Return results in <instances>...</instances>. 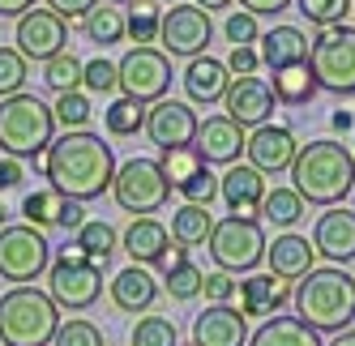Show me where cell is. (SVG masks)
I'll list each match as a JSON object with an SVG mask.
<instances>
[{
  "instance_id": "cell-1",
  "label": "cell",
  "mask_w": 355,
  "mask_h": 346,
  "mask_svg": "<svg viewBox=\"0 0 355 346\" xmlns=\"http://www.w3.org/2000/svg\"><path fill=\"white\" fill-rule=\"evenodd\" d=\"M116 154L112 145L82 129V133H60L43 154V176L52 180L56 192H64L69 201H94V197L112 192V180H116Z\"/></svg>"
},
{
  "instance_id": "cell-2",
  "label": "cell",
  "mask_w": 355,
  "mask_h": 346,
  "mask_svg": "<svg viewBox=\"0 0 355 346\" xmlns=\"http://www.w3.org/2000/svg\"><path fill=\"white\" fill-rule=\"evenodd\" d=\"M291 188L304 197V206H338L355 188V154L343 141H309L300 145V154L291 163Z\"/></svg>"
},
{
  "instance_id": "cell-3",
  "label": "cell",
  "mask_w": 355,
  "mask_h": 346,
  "mask_svg": "<svg viewBox=\"0 0 355 346\" xmlns=\"http://www.w3.org/2000/svg\"><path fill=\"white\" fill-rule=\"evenodd\" d=\"M295 316L317 334H343L355 320V278L338 265H317L291 286Z\"/></svg>"
},
{
  "instance_id": "cell-4",
  "label": "cell",
  "mask_w": 355,
  "mask_h": 346,
  "mask_svg": "<svg viewBox=\"0 0 355 346\" xmlns=\"http://www.w3.org/2000/svg\"><path fill=\"white\" fill-rule=\"evenodd\" d=\"M60 308L39 286H13L0 295V346H52Z\"/></svg>"
},
{
  "instance_id": "cell-5",
  "label": "cell",
  "mask_w": 355,
  "mask_h": 346,
  "mask_svg": "<svg viewBox=\"0 0 355 346\" xmlns=\"http://www.w3.org/2000/svg\"><path fill=\"white\" fill-rule=\"evenodd\" d=\"M56 141V116L35 94H13L0 103V150L5 158H43Z\"/></svg>"
},
{
  "instance_id": "cell-6",
  "label": "cell",
  "mask_w": 355,
  "mask_h": 346,
  "mask_svg": "<svg viewBox=\"0 0 355 346\" xmlns=\"http://www.w3.org/2000/svg\"><path fill=\"white\" fill-rule=\"evenodd\" d=\"M47 295L64 312H86L103 300V265L86 261L78 248H60L47 265Z\"/></svg>"
},
{
  "instance_id": "cell-7",
  "label": "cell",
  "mask_w": 355,
  "mask_h": 346,
  "mask_svg": "<svg viewBox=\"0 0 355 346\" xmlns=\"http://www.w3.org/2000/svg\"><path fill=\"white\" fill-rule=\"evenodd\" d=\"M266 231L257 218H232L227 214L223 222H214L210 231V257L223 274H252L261 261H266Z\"/></svg>"
},
{
  "instance_id": "cell-8",
  "label": "cell",
  "mask_w": 355,
  "mask_h": 346,
  "mask_svg": "<svg viewBox=\"0 0 355 346\" xmlns=\"http://www.w3.org/2000/svg\"><path fill=\"white\" fill-rule=\"evenodd\" d=\"M112 197L124 214L133 218H150L159 214L171 201V184L159 171V158H129L116 167V180H112Z\"/></svg>"
},
{
  "instance_id": "cell-9",
  "label": "cell",
  "mask_w": 355,
  "mask_h": 346,
  "mask_svg": "<svg viewBox=\"0 0 355 346\" xmlns=\"http://www.w3.org/2000/svg\"><path fill=\"white\" fill-rule=\"evenodd\" d=\"M309 69L317 78V90L355 94V26L317 30L313 47H309Z\"/></svg>"
},
{
  "instance_id": "cell-10",
  "label": "cell",
  "mask_w": 355,
  "mask_h": 346,
  "mask_svg": "<svg viewBox=\"0 0 355 346\" xmlns=\"http://www.w3.org/2000/svg\"><path fill=\"white\" fill-rule=\"evenodd\" d=\"M52 265V244L31 222H9L0 227V278L13 286H31Z\"/></svg>"
},
{
  "instance_id": "cell-11",
  "label": "cell",
  "mask_w": 355,
  "mask_h": 346,
  "mask_svg": "<svg viewBox=\"0 0 355 346\" xmlns=\"http://www.w3.org/2000/svg\"><path fill=\"white\" fill-rule=\"evenodd\" d=\"M120 90L124 98H137V103H159L171 90V56H163L159 47H129L120 60Z\"/></svg>"
},
{
  "instance_id": "cell-12",
  "label": "cell",
  "mask_w": 355,
  "mask_h": 346,
  "mask_svg": "<svg viewBox=\"0 0 355 346\" xmlns=\"http://www.w3.org/2000/svg\"><path fill=\"white\" fill-rule=\"evenodd\" d=\"M210 39H214V21H210L206 9L175 5V9H163L159 13V52L163 56L197 60V56H206Z\"/></svg>"
},
{
  "instance_id": "cell-13",
  "label": "cell",
  "mask_w": 355,
  "mask_h": 346,
  "mask_svg": "<svg viewBox=\"0 0 355 346\" xmlns=\"http://www.w3.org/2000/svg\"><path fill=\"white\" fill-rule=\"evenodd\" d=\"M197 129H201V120L189 103H180V98H159V103H150L146 107V137L159 145V154L167 150H184V145L197 141Z\"/></svg>"
},
{
  "instance_id": "cell-14",
  "label": "cell",
  "mask_w": 355,
  "mask_h": 346,
  "mask_svg": "<svg viewBox=\"0 0 355 346\" xmlns=\"http://www.w3.org/2000/svg\"><path fill=\"white\" fill-rule=\"evenodd\" d=\"M13 43L17 52L35 60V64H47L52 56L69 52V26L52 13V9H31L17 17V30H13Z\"/></svg>"
},
{
  "instance_id": "cell-15",
  "label": "cell",
  "mask_w": 355,
  "mask_h": 346,
  "mask_svg": "<svg viewBox=\"0 0 355 346\" xmlns=\"http://www.w3.org/2000/svg\"><path fill=\"white\" fill-rule=\"evenodd\" d=\"M300 154V141L287 125H261V129H252L248 133V145H244V158L252 171H261V176H283V171H291Z\"/></svg>"
},
{
  "instance_id": "cell-16",
  "label": "cell",
  "mask_w": 355,
  "mask_h": 346,
  "mask_svg": "<svg viewBox=\"0 0 355 346\" xmlns=\"http://www.w3.org/2000/svg\"><path fill=\"white\" fill-rule=\"evenodd\" d=\"M274 107H278V103H274V90H270L266 78H236L232 90H227V98H223V116L236 120L244 133L270 125V120H274Z\"/></svg>"
},
{
  "instance_id": "cell-17",
  "label": "cell",
  "mask_w": 355,
  "mask_h": 346,
  "mask_svg": "<svg viewBox=\"0 0 355 346\" xmlns=\"http://www.w3.org/2000/svg\"><path fill=\"white\" fill-rule=\"evenodd\" d=\"M244 145H248V133L236 125V120H227V116H206L201 120V129H197V141H193V150L201 154V163H214V167H236L240 154H244Z\"/></svg>"
},
{
  "instance_id": "cell-18",
  "label": "cell",
  "mask_w": 355,
  "mask_h": 346,
  "mask_svg": "<svg viewBox=\"0 0 355 346\" xmlns=\"http://www.w3.org/2000/svg\"><path fill=\"white\" fill-rule=\"evenodd\" d=\"M313 248H317V257H325L329 265H338V269L347 261H355V210L329 206L325 214H317Z\"/></svg>"
},
{
  "instance_id": "cell-19",
  "label": "cell",
  "mask_w": 355,
  "mask_h": 346,
  "mask_svg": "<svg viewBox=\"0 0 355 346\" xmlns=\"http://www.w3.org/2000/svg\"><path fill=\"white\" fill-rule=\"evenodd\" d=\"M266 176L252 171L248 163H236L218 176V197L223 206L232 210V218H257L261 214V201H266Z\"/></svg>"
},
{
  "instance_id": "cell-20",
  "label": "cell",
  "mask_w": 355,
  "mask_h": 346,
  "mask_svg": "<svg viewBox=\"0 0 355 346\" xmlns=\"http://www.w3.org/2000/svg\"><path fill=\"white\" fill-rule=\"evenodd\" d=\"M21 214H26V222L35 231H52V227H64V231H78L82 227V206L69 201L64 192H56L52 184L47 188H35L26 192V201H21Z\"/></svg>"
},
{
  "instance_id": "cell-21",
  "label": "cell",
  "mask_w": 355,
  "mask_h": 346,
  "mask_svg": "<svg viewBox=\"0 0 355 346\" xmlns=\"http://www.w3.org/2000/svg\"><path fill=\"white\" fill-rule=\"evenodd\" d=\"M184 94H189V107H214V103H223L227 98V90H232V73H227V64L223 60H214V56H197V60H189L184 64Z\"/></svg>"
},
{
  "instance_id": "cell-22",
  "label": "cell",
  "mask_w": 355,
  "mask_h": 346,
  "mask_svg": "<svg viewBox=\"0 0 355 346\" xmlns=\"http://www.w3.org/2000/svg\"><path fill=\"white\" fill-rule=\"evenodd\" d=\"M120 248L129 253L133 265L150 269V265H167V253H171V231L163 227L159 218H133L120 235Z\"/></svg>"
},
{
  "instance_id": "cell-23",
  "label": "cell",
  "mask_w": 355,
  "mask_h": 346,
  "mask_svg": "<svg viewBox=\"0 0 355 346\" xmlns=\"http://www.w3.org/2000/svg\"><path fill=\"white\" fill-rule=\"evenodd\" d=\"M266 261H270V274L283 278V282H300L304 274L317 269V248L309 235H295V231H283L274 235V244L266 248Z\"/></svg>"
},
{
  "instance_id": "cell-24",
  "label": "cell",
  "mask_w": 355,
  "mask_h": 346,
  "mask_svg": "<svg viewBox=\"0 0 355 346\" xmlns=\"http://www.w3.org/2000/svg\"><path fill=\"white\" fill-rule=\"evenodd\" d=\"M193 346H248V320L232 304L206 308L193 316Z\"/></svg>"
},
{
  "instance_id": "cell-25",
  "label": "cell",
  "mask_w": 355,
  "mask_h": 346,
  "mask_svg": "<svg viewBox=\"0 0 355 346\" xmlns=\"http://www.w3.org/2000/svg\"><path fill=\"white\" fill-rule=\"evenodd\" d=\"M159 291H163V286H159V278L150 274V269H141V265H124L120 274L107 282L112 304H116L120 312H129V316H141V312L155 308Z\"/></svg>"
},
{
  "instance_id": "cell-26",
  "label": "cell",
  "mask_w": 355,
  "mask_h": 346,
  "mask_svg": "<svg viewBox=\"0 0 355 346\" xmlns=\"http://www.w3.org/2000/svg\"><path fill=\"white\" fill-rule=\"evenodd\" d=\"M236 300H240V316H278V308L291 304V282L283 278H274V274H248L236 291Z\"/></svg>"
},
{
  "instance_id": "cell-27",
  "label": "cell",
  "mask_w": 355,
  "mask_h": 346,
  "mask_svg": "<svg viewBox=\"0 0 355 346\" xmlns=\"http://www.w3.org/2000/svg\"><path fill=\"white\" fill-rule=\"evenodd\" d=\"M309 47H313V39L304 30L274 26V30H266L257 39V56H261V64L270 73H278V69H291V64H309Z\"/></svg>"
},
{
  "instance_id": "cell-28",
  "label": "cell",
  "mask_w": 355,
  "mask_h": 346,
  "mask_svg": "<svg viewBox=\"0 0 355 346\" xmlns=\"http://www.w3.org/2000/svg\"><path fill=\"white\" fill-rule=\"evenodd\" d=\"M248 346H325V342L300 316H270L257 325V334H248Z\"/></svg>"
},
{
  "instance_id": "cell-29",
  "label": "cell",
  "mask_w": 355,
  "mask_h": 346,
  "mask_svg": "<svg viewBox=\"0 0 355 346\" xmlns=\"http://www.w3.org/2000/svg\"><path fill=\"white\" fill-rule=\"evenodd\" d=\"M73 248H78L86 261H94V265H107V261H112V253L120 248V235H116V227H112V222L86 218L82 227L73 231Z\"/></svg>"
},
{
  "instance_id": "cell-30",
  "label": "cell",
  "mask_w": 355,
  "mask_h": 346,
  "mask_svg": "<svg viewBox=\"0 0 355 346\" xmlns=\"http://www.w3.org/2000/svg\"><path fill=\"white\" fill-rule=\"evenodd\" d=\"M210 231H214V214L206 206L171 210V244H180V248H201V244H210Z\"/></svg>"
},
{
  "instance_id": "cell-31",
  "label": "cell",
  "mask_w": 355,
  "mask_h": 346,
  "mask_svg": "<svg viewBox=\"0 0 355 346\" xmlns=\"http://www.w3.org/2000/svg\"><path fill=\"white\" fill-rule=\"evenodd\" d=\"M270 90H274V103L304 107V103H313V94H317V78H313L309 64H291V69H278L274 73Z\"/></svg>"
},
{
  "instance_id": "cell-32",
  "label": "cell",
  "mask_w": 355,
  "mask_h": 346,
  "mask_svg": "<svg viewBox=\"0 0 355 346\" xmlns=\"http://www.w3.org/2000/svg\"><path fill=\"white\" fill-rule=\"evenodd\" d=\"M304 214H309L304 197H300L295 188H287V184L270 188V192H266V201H261V218L270 222V227H278V231H291Z\"/></svg>"
},
{
  "instance_id": "cell-33",
  "label": "cell",
  "mask_w": 355,
  "mask_h": 346,
  "mask_svg": "<svg viewBox=\"0 0 355 346\" xmlns=\"http://www.w3.org/2000/svg\"><path fill=\"white\" fill-rule=\"evenodd\" d=\"M103 129L112 137H137L146 129V103H137V98H112L107 111H103Z\"/></svg>"
},
{
  "instance_id": "cell-34",
  "label": "cell",
  "mask_w": 355,
  "mask_h": 346,
  "mask_svg": "<svg viewBox=\"0 0 355 346\" xmlns=\"http://www.w3.org/2000/svg\"><path fill=\"white\" fill-rule=\"evenodd\" d=\"M82 73H86V60H78L73 52H60L43 64V86L56 90V94H69V90H82Z\"/></svg>"
},
{
  "instance_id": "cell-35",
  "label": "cell",
  "mask_w": 355,
  "mask_h": 346,
  "mask_svg": "<svg viewBox=\"0 0 355 346\" xmlns=\"http://www.w3.org/2000/svg\"><path fill=\"white\" fill-rule=\"evenodd\" d=\"M82 30H86V39H90V43H98V47L120 43V39H124V9L103 5V0H98V9L82 21Z\"/></svg>"
},
{
  "instance_id": "cell-36",
  "label": "cell",
  "mask_w": 355,
  "mask_h": 346,
  "mask_svg": "<svg viewBox=\"0 0 355 346\" xmlns=\"http://www.w3.org/2000/svg\"><path fill=\"white\" fill-rule=\"evenodd\" d=\"M159 171L167 176V184L180 192L197 171H206V163H201V154L193 150V145H184V150H167V154H159Z\"/></svg>"
},
{
  "instance_id": "cell-37",
  "label": "cell",
  "mask_w": 355,
  "mask_h": 346,
  "mask_svg": "<svg viewBox=\"0 0 355 346\" xmlns=\"http://www.w3.org/2000/svg\"><path fill=\"white\" fill-rule=\"evenodd\" d=\"M129 346H180V329L171 316H137Z\"/></svg>"
},
{
  "instance_id": "cell-38",
  "label": "cell",
  "mask_w": 355,
  "mask_h": 346,
  "mask_svg": "<svg viewBox=\"0 0 355 346\" xmlns=\"http://www.w3.org/2000/svg\"><path fill=\"white\" fill-rule=\"evenodd\" d=\"M26 78H31V60L17 47H0V103L13 94H26Z\"/></svg>"
},
{
  "instance_id": "cell-39",
  "label": "cell",
  "mask_w": 355,
  "mask_h": 346,
  "mask_svg": "<svg viewBox=\"0 0 355 346\" xmlns=\"http://www.w3.org/2000/svg\"><path fill=\"white\" fill-rule=\"evenodd\" d=\"M52 116H56V125H64V133H82L86 125H90V98H86V90H69V94H56V107H52Z\"/></svg>"
},
{
  "instance_id": "cell-40",
  "label": "cell",
  "mask_w": 355,
  "mask_h": 346,
  "mask_svg": "<svg viewBox=\"0 0 355 346\" xmlns=\"http://www.w3.org/2000/svg\"><path fill=\"white\" fill-rule=\"evenodd\" d=\"M295 13L309 17L317 30H329V26H347L351 0H295Z\"/></svg>"
},
{
  "instance_id": "cell-41",
  "label": "cell",
  "mask_w": 355,
  "mask_h": 346,
  "mask_svg": "<svg viewBox=\"0 0 355 346\" xmlns=\"http://www.w3.org/2000/svg\"><path fill=\"white\" fill-rule=\"evenodd\" d=\"M201 282H206V274L193 265V261H184V265H171L167 274H163V291L171 295V300H180V304H189V300H197L201 295Z\"/></svg>"
},
{
  "instance_id": "cell-42",
  "label": "cell",
  "mask_w": 355,
  "mask_h": 346,
  "mask_svg": "<svg viewBox=\"0 0 355 346\" xmlns=\"http://www.w3.org/2000/svg\"><path fill=\"white\" fill-rule=\"evenodd\" d=\"M52 346H107L103 342V329L94 325V320L86 316H69L60 320V329H56V342Z\"/></svg>"
},
{
  "instance_id": "cell-43",
  "label": "cell",
  "mask_w": 355,
  "mask_h": 346,
  "mask_svg": "<svg viewBox=\"0 0 355 346\" xmlns=\"http://www.w3.org/2000/svg\"><path fill=\"white\" fill-rule=\"evenodd\" d=\"M124 39H133V47H155L159 43V9H133L124 13Z\"/></svg>"
},
{
  "instance_id": "cell-44",
  "label": "cell",
  "mask_w": 355,
  "mask_h": 346,
  "mask_svg": "<svg viewBox=\"0 0 355 346\" xmlns=\"http://www.w3.org/2000/svg\"><path fill=\"white\" fill-rule=\"evenodd\" d=\"M82 86H86V90H94V94H116V90H120V69H116V60H107V56L86 60Z\"/></svg>"
},
{
  "instance_id": "cell-45",
  "label": "cell",
  "mask_w": 355,
  "mask_h": 346,
  "mask_svg": "<svg viewBox=\"0 0 355 346\" xmlns=\"http://www.w3.org/2000/svg\"><path fill=\"white\" fill-rule=\"evenodd\" d=\"M223 35H227V43H232V47H257V39H261V30H257V17H252V13H244V9H232V13H227V21H223Z\"/></svg>"
},
{
  "instance_id": "cell-46",
  "label": "cell",
  "mask_w": 355,
  "mask_h": 346,
  "mask_svg": "<svg viewBox=\"0 0 355 346\" xmlns=\"http://www.w3.org/2000/svg\"><path fill=\"white\" fill-rule=\"evenodd\" d=\"M180 197H184V206H206L210 210V201L218 197V176L206 167V171H197V176L180 188Z\"/></svg>"
},
{
  "instance_id": "cell-47",
  "label": "cell",
  "mask_w": 355,
  "mask_h": 346,
  "mask_svg": "<svg viewBox=\"0 0 355 346\" xmlns=\"http://www.w3.org/2000/svg\"><path fill=\"white\" fill-rule=\"evenodd\" d=\"M236 291H240V282H236L232 274H223V269L206 274V282H201V295L210 300V308H218V304H232V300H236Z\"/></svg>"
},
{
  "instance_id": "cell-48",
  "label": "cell",
  "mask_w": 355,
  "mask_h": 346,
  "mask_svg": "<svg viewBox=\"0 0 355 346\" xmlns=\"http://www.w3.org/2000/svg\"><path fill=\"white\" fill-rule=\"evenodd\" d=\"M223 64H227V73H232V78H257L261 56H257V47H232Z\"/></svg>"
},
{
  "instance_id": "cell-49",
  "label": "cell",
  "mask_w": 355,
  "mask_h": 346,
  "mask_svg": "<svg viewBox=\"0 0 355 346\" xmlns=\"http://www.w3.org/2000/svg\"><path fill=\"white\" fill-rule=\"evenodd\" d=\"M47 9H52L64 26H78V21H86L98 9V0H47Z\"/></svg>"
},
{
  "instance_id": "cell-50",
  "label": "cell",
  "mask_w": 355,
  "mask_h": 346,
  "mask_svg": "<svg viewBox=\"0 0 355 346\" xmlns=\"http://www.w3.org/2000/svg\"><path fill=\"white\" fill-rule=\"evenodd\" d=\"M295 0H240V9L252 13V17H278L283 9H291Z\"/></svg>"
},
{
  "instance_id": "cell-51",
  "label": "cell",
  "mask_w": 355,
  "mask_h": 346,
  "mask_svg": "<svg viewBox=\"0 0 355 346\" xmlns=\"http://www.w3.org/2000/svg\"><path fill=\"white\" fill-rule=\"evenodd\" d=\"M17 184H21V163L0 158V188H17Z\"/></svg>"
},
{
  "instance_id": "cell-52",
  "label": "cell",
  "mask_w": 355,
  "mask_h": 346,
  "mask_svg": "<svg viewBox=\"0 0 355 346\" xmlns=\"http://www.w3.org/2000/svg\"><path fill=\"white\" fill-rule=\"evenodd\" d=\"M31 9H35V0H0V17H21Z\"/></svg>"
},
{
  "instance_id": "cell-53",
  "label": "cell",
  "mask_w": 355,
  "mask_h": 346,
  "mask_svg": "<svg viewBox=\"0 0 355 346\" xmlns=\"http://www.w3.org/2000/svg\"><path fill=\"white\" fill-rule=\"evenodd\" d=\"M351 125H355V116H351V111H343V107L329 116V129H334V133H351Z\"/></svg>"
},
{
  "instance_id": "cell-54",
  "label": "cell",
  "mask_w": 355,
  "mask_h": 346,
  "mask_svg": "<svg viewBox=\"0 0 355 346\" xmlns=\"http://www.w3.org/2000/svg\"><path fill=\"white\" fill-rule=\"evenodd\" d=\"M193 5L210 13V9H232V5H236V0H193Z\"/></svg>"
},
{
  "instance_id": "cell-55",
  "label": "cell",
  "mask_w": 355,
  "mask_h": 346,
  "mask_svg": "<svg viewBox=\"0 0 355 346\" xmlns=\"http://www.w3.org/2000/svg\"><path fill=\"white\" fill-rule=\"evenodd\" d=\"M329 346H355V329H343V334H334V342Z\"/></svg>"
},
{
  "instance_id": "cell-56",
  "label": "cell",
  "mask_w": 355,
  "mask_h": 346,
  "mask_svg": "<svg viewBox=\"0 0 355 346\" xmlns=\"http://www.w3.org/2000/svg\"><path fill=\"white\" fill-rule=\"evenodd\" d=\"M0 227H9V210H5V201H0Z\"/></svg>"
},
{
  "instance_id": "cell-57",
  "label": "cell",
  "mask_w": 355,
  "mask_h": 346,
  "mask_svg": "<svg viewBox=\"0 0 355 346\" xmlns=\"http://www.w3.org/2000/svg\"><path fill=\"white\" fill-rule=\"evenodd\" d=\"M155 5H163V9H175V5H184V0H155Z\"/></svg>"
},
{
  "instance_id": "cell-58",
  "label": "cell",
  "mask_w": 355,
  "mask_h": 346,
  "mask_svg": "<svg viewBox=\"0 0 355 346\" xmlns=\"http://www.w3.org/2000/svg\"><path fill=\"white\" fill-rule=\"evenodd\" d=\"M107 5H141V0H107Z\"/></svg>"
},
{
  "instance_id": "cell-59",
  "label": "cell",
  "mask_w": 355,
  "mask_h": 346,
  "mask_svg": "<svg viewBox=\"0 0 355 346\" xmlns=\"http://www.w3.org/2000/svg\"><path fill=\"white\" fill-rule=\"evenodd\" d=\"M351 210H355V188H351Z\"/></svg>"
},
{
  "instance_id": "cell-60",
  "label": "cell",
  "mask_w": 355,
  "mask_h": 346,
  "mask_svg": "<svg viewBox=\"0 0 355 346\" xmlns=\"http://www.w3.org/2000/svg\"><path fill=\"white\" fill-rule=\"evenodd\" d=\"M351 13H355V0H351Z\"/></svg>"
},
{
  "instance_id": "cell-61",
  "label": "cell",
  "mask_w": 355,
  "mask_h": 346,
  "mask_svg": "<svg viewBox=\"0 0 355 346\" xmlns=\"http://www.w3.org/2000/svg\"><path fill=\"white\" fill-rule=\"evenodd\" d=\"M189 346H193V342H189Z\"/></svg>"
}]
</instances>
